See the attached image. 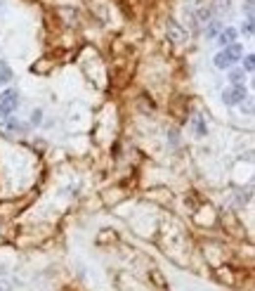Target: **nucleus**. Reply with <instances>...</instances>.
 <instances>
[{
    "label": "nucleus",
    "mask_w": 255,
    "mask_h": 291,
    "mask_svg": "<svg viewBox=\"0 0 255 291\" xmlns=\"http://www.w3.org/2000/svg\"><path fill=\"white\" fill-rule=\"evenodd\" d=\"M241 57H243V48L239 43H232V45L222 48L220 53L215 54V66L217 69H232Z\"/></svg>",
    "instance_id": "nucleus-1"
},
{
    "label": "nucleus",
    "mask_w": 255,
    "mask_h": 291,
    "mask_svg": "<svg viewBox=\"0 0 255 291\" xmlns=\"http://www.w3.org/2000/svg\"><path fill=\"white\" fill-rule=\"evenodd\" d=\"M17 106H19V93L14 88H7L5 93H0V116L2 119L12 116L17 111Z\"/></svg>",
    "instance_id": "nucleus-2"
},
{
    "label": "nucleus",
    "mask_w": 255,
    "mask_h": 291,
    "mask_svg": "<svg viewBox=\"0 0 255 291\" xmlns=\"http://www.w3.org/2000/svg\"><path fill=\"white\" fill-rule=\"evenodd\" d=\"M246 97H248V93H246L243 85H232V88H227V90L222 93V102L227 106H234V105H243Z\"/></svg>",
    "instance_id": "nucleus-3"
},
{
    "label": "nucleus",
    "mask_w": 255,
    "mask_h": 291,
    "mask_svg": "<svg viewBox=\"0 0 255 291\" xmlns=\"http://www.w3.org/2000/svg\"><path fill=\"white\" fill-rule=\"evenodd\" d=\"M236 36H239L236 28H232V26L220 28V33H217V45H220V48H227L232 43H236Z\"/></svg>",
    "instance_id": "nucleus-4"
},
{
    "label": "nucleus",
    "mask_w": 255,
    "mask_h": 291,
    "mask_svg": "<svg viewBox=\"0 0 255 291\" xmlns=\"http://www.w3.org/2000/svg\"><path fill=\"white\" fill-rule=\"evenodd\" d=\"M168 36H170L175 43H185V40H187V31L180 28V24H177L175 19H170V22H168Z\"/></svg>",
    "instance_id": "nucleus-5"
},
{
    "label": "nucleus",
    "mask_w": 255,
    "mask_h": 291,
    "mask_svg": "<svg viewBox=\"0 0 255 291\" xmlns=\"http://www.w3.org/2000/svg\"><path fill=\"white\" fill-rule=\"evenodd\" d=\"M5 131H10V132H22V135H24V132L28 131V126H26V123H22V121H14L12 116H7V119H5Z\"/></svg>",
    "instance_id": "nucleus-6"
},
{
    "label": "nucleus",
    "mask_w": 255,
    "mask_h": 291,
    "mask_svg": "<svg viewBox=\"0 0 255 291\" xmlns=\"http://www.w3.org/2000/svg\"><path fill=\"white\" fill-rule=\"evenodd\" d=\"M10 80H12V69L7 62L0 59V83H10Z\"/></svg>",
    "instance_id": "nucleus-7"
},
{
    "label": "nucleus",
    "mask_w": 255,
    "mask_h": 291,
    "mask_svg": "<svg viewBox=\"0 0 255 291\" xmlns=\"http://www.w3.org/2000/svg\"><path fill=\"white\" fill-rule=\"evenodd\" d=\"M243 79H246V71H243V69H232V71H229V80H232V85H241Z\"/></svg>",
    "instance_id": "nucleus-8"
},
{
    "label": "nucleus",
    "mask_w": 255,
    "mask_h": 291,
    "mask_svg": "<svg viewBox=\"0 0 255 291\" xmlns=\"http://www.w3.org/2000/svg\"><path fill=\"white\" fill-rule=\"evenodd\" d=\"M220 28H222V24H220L217 19L208 22V24H206V38H213V36H217V33H220Z\"/></svg>",
    "instance_id": "nucleus-9"
},
{
    "label": "nucleus",
    "mask_w": 255,
    "mask_h": 291,
    "mask_svg": "<svg viewBox=\"0 0 255 291\" xmlns=\"http://www.w3.org/2000/svg\"><path fill=\"white\" fill-rule=\"evenodd\" d=\"M210 12H213L210 7H201V10L196 12V22H201V24H208V22H210Z\"/></svg>",
    "instance_id": "nucleus-10"
},
{
    "label": "nucleus",
    "mask_w": 255,
    "mask_h": 291,
    "mask_svg": "<svg viewBox=\"0 0 255 291\" xmlns=\"http://www.w3.org/2000/svg\"><path fill=\"white\" fill-rule=\"evenodd\" d=\"M253 69H255V57H253V54H246V57H243V71H246V74H251Z\"/></svg>",
    "instance_id": "nucleus-11"
},
{
    "label": "nucleus",
    "mask_w": 255,
    "mask_h": 291,
    "mask_svg": "<svg viewBox=\"0 0 255 291\" xmlns=\"http://www.w3.org/2000/svg\"><path fill=\"white\" fill-rule=\"evenodd\" d=\"M194 128H196V135H199V137H203V135L208 132V128H206V123H203V121L199 119V116L194 119Z\"/></svg>",
    "instance_id": "nucleus-12"
},
{
    "label": "nucleus",
    "mask_w": 255,
    "mask_h": 291,
    "mask_svg": "<svg viewBox=\"0 0 255 291\" xmlns=\"http://www.w3.org/2000/svg\"><path fill=\"white\" fill-rule=\"evenodd\" d=\"M31 123H33V126H41L43 123V109H33V114H31Z\"/></svg>",
    "instance_id": "nucleus-13"
},
{
    "label": "nucleus",
    "mask_w": 255,
    "mask_h": 291,
    "mask_svg": "<svg viewBox=\"0 0 255 291\" xmlns=\"http://www.w3.org/2000/svg\"><path fill=\"white\" fill-rule=\"evenodd\" d=\"M253 19H251V17H248V19H246V22H243V26H241V31L243 33H246V36H253Z\"/></svg>",
    "instance_id": "nucleus-14"
},
{
    "label": "nucleus",
    "mask_w": 255,
    "mask_h": 291,
    "mask_svg": "<svg viewBox=\"0 0 255 291\" xmlns=\"http://www.w3.org/2000/svg\"><path fill=\"white\" fill-rule=\"evenodd\" d=\"M253 10H255V0H246V5H243V12H246V17H251V19H253Z\"/></svg>",
    "instance_id": "nucleus-15"
},
{
    "label": "nucleus",
    "mask_w": 255,
    "mask_h": 291,
    "mask_svg": "<svg viewBox=\"0 0 255 291\" xmlns=\"http://www.w3.org/2000/svg\"><path fill=\"white\" fill-rule=\"evenodd\" d=\"M227 7H229V0H215V5H213L215 12H222V10H227Z\"/></svg>",
    "instance_id": "nucleus-16"
},
{
    "label": "nucleus",
    "mask_w": 255,
    "mask_h": 291,
    "mask_svg": "<svg viewBox=\"0 0 255 291\" xmlns=\"http://www.w3.org/2000/svg\"><path fill=\"white\" fill-rule=\"evenodd\" d=\"M0 291H10V284L7 282H0Z\"/></svg>",
    "instance_id": "nucleus-17"
}]
</instances>
